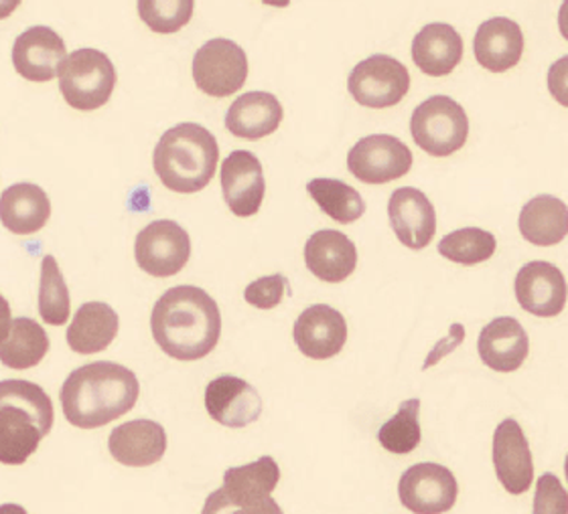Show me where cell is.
Segmentation results:
<instances>
[{
    "label": "cell",
    "instance_id": "1",
    "mask_svg": "<svg viewBox=\"0 0 568 514\" xmlns=\"http://www.w3.org/2000/svg\"><path fill=\"white\" fill-rule=\"evenodd\" d=\"M151 330L161 351L178 361H200L217 347L222 315L212 296L195 286H175L154 305Z\"/></svg>",
    "mask_w": 568,
    "mask_h": 514
},
{
    "label": "cell",
    "instance_id": "2",
    "mask_svg": "<svg viewBox=\"0 0 568 514\" xmlns=\"http://www.w3.org/2000/svg\"><path fill=\"white\" fill-rule=\"evenodd\" d=\"M141 386L136 374L119 362L83 364L61 387V410L80 430H95L119 420L136 405Z\"/></svg>",
    "mask_w": 568,
    "mask_h": 514
},
{
    "label": "cell",
    "instance_id": "3",
    "mask_svg": "<svg viewBox=\"0 0 568 514\" xmlns=\"http://www.w3.org/2000/svg\"><path fill=\"white\" fill-rule=\"evenodd\" d=\"M53 428V403L31 381H0V464L21 466Z\"/></svg>",
    "mask_w": 568,
    "mask_h": 514
},
{
    "label": "cell",
    "instance_id": "4",
    "mask_svg": "<svg viewBox=\"0 0 568 514\" xmlns=\"http://www.w3.org/2000/svg\"><path fill=\"white\" fill-rule=\"evenodd\" d=\"M220 163V146L200 124H179L166 130L154 146V173L169 191L197 193L212 183Z\"/></svg>",
    "mask_w": 568,
    "mask_h": 514
},
{
    "label": "cell",
    "instance_id": "5",
    "mask_svg": "<svg viewBox=\"0 0 568 514\" xmlns=\"http://www.w3.org/2000/svg\"><path fill=\"white\" fill-rule=\"evenodd\" d=\"M116 85V70L106 53L78 49L63 61L60 90L65 102L80 112H92L108 104Z\"/></svg>",
    "mask_w": 568,
    "mask_h": 514
},
{
    "label": "cell",
    "instance_id": "6",
    "mask_svg": "<svg viewBox=\"0 0 568 514\" xmlns=\"http://www.w3.org/2000/svg\"><path fill=\"white\" fill-rule=\"evenodd\" d=\"M410 134L418 148L430 156H450L462 151L469 136V120L453 97L433 95L410 117Z\"/></svg>",
    "mask_w": 568,
    "mask_h": 514
},
{
    "label": "cell",
    "instance_id": "7",
    "mask_svg": "<svg viewBox=\"0 0 568 514\" xmlns=\"http://www.w3.org/2000/svg\"><path fill=\"white\" fill-rule=\"evenodd\" d=\"M248 78L246 51L230 39H212L193 58V80L203 94L227 97Z\"/></svg>",
    "mask_w": 568,
    "mask_h": 514
},
{
    "label": "cell",
    "instance_id": "8",
    "mask_svg": "<svg viewBox=\"0 0 568 514\" xmlns=\"http://www.w3.org/2000/svg\"><path fill=\"white\" fill-rule=\"evenodd\" d=\"M347 90L357 104L382 110L400 104L410 90V73L398 59L372 55L355 65Z\"/></svg>",
    "mask_w": 568,
    "mask_h": 514
},
{
    "label": "cell",
    "instance_id": "9",
    "mask_svg": "<svg viewBox=\"0 0 568 514\" xmlns=\"http://www.w3.org/2000/svg\"><path fill=\"white\" fill-rule=\"evenodd\" d=\"M190 234L175 222L149 223L134 241V257L142 271L154 278H171L187 266Z\"/></svg>",
    "mask_w": 568,
    "mask_h": 514
},
{
    "label": "cell",
    "instance_id": "10",
    "mask_svg": "<svg viewBox=\"0 0 568 514\" xmlns=\"http://www.w3.org/2000/svg\"><path fill=\"white\" fill-rule=\"evenodd\" d=\"M347 168L366 185H386L410 173L413 153L390 134H372L349 151Z\"/></svg>",
    "mask_w": 568,
    "mask_h": 514
},
{
    "label": "cell",
    "instance_id": "11",
    "mask_svg": "<svg viewBox=\"0 0 568 514\" xmlns=\"http://www.w3.org/2000/svg\"><path fill=\"white\" fill-rule=\"evenodd\" d=\"M459 496V484L449 467L440 464H415L398 482V498L415 514H445Z\"/></svg>",
    "mask_w": 568,
    "mask_h": 514
},
{
    "label": "cell",
    "instance_id": "12",
    "mask_svg": "<svg viewBox=\"0 0 568 514\" xmlns=\"http://www.w3.org/2000/svg\"><path fill=\"white\" fill-rule=\"evenodd\" d=\"M65 59L63 39L49 27L27 29L12 45V65L29 82H51L60 75Z\"/></svg>",
    "mask_w": 568,
    "mask_h": 514
},
{
    "label": "cell",
    "instance_id": "13",
    "mask_svg": "<svg viewBox=\"0 0 568 514\" xmlns=\"http://www.w3.org/2000/svg\"><path fill=\"white\" fill-rule=\"evenodd\" d=\"M516 298L528 315L555 318L567 306V280L555 264L530 261L516 276Z\"/></svg>",
    "mask_w": 568,
    "mask_h": 514
},
{
    "label": "cell",
    "instance_id": "14",
    "mask_svg": "<svg viewBox=\"0 0 568 514\" xmlns=\"http://www.w3.org/2000/svg\"><path fill=\"white\" fill-rule=\"evenodd\" d=\"M220 181L225 205L236 217H252L261 210L266 181L256 154L234 151L222 164Z\"/></svg>",
    "mask_w": 568,
    "mask_h": 514
},
{
    "label": "cell",
    "instance_id": "15",
    "mask_svg": "<svg viewBox=\"0 0 568 514\" xmlns=\"http://www.w3.org/2000/svg\"><path fill=\"white\" fill-rule=\"evenodd\" d=\"M494 466L501 486L520 496L532 486L534 464L532 452L528 438L516 420L501 421L494 433Z\"/></svg>",
    "mask_w": 568,
    "mask_h": 514
},
{
    "label": "cell",
    "instance_id": "16",
    "mask_svg": "<svg viewBox=\"0 0 568 514\" xmlns=\"http://www.w3.org/2000/svg\"><path fill=\"white\" fill-rule=\"evenodd\" d=\"M296 347L308 359L325 361L339 354L347 342V322L332 306L315 305L296 318L293 330Z\"/></svg>",
    "mask_w": 568,
    "mask_h": 514
},
{
    "label": "cell",
    "instance_id": "17",
    "mask_svg": "<svg viewBox=\"0 0 568 514\" xmlns=\"http://www.w3.org/2000/svg\"><path fill=\"white\" fill-rule=\"evenodd\" d=\"M205 410L225 428H246L261 418L262 399L244 379L222 374L205 389Z\"/></svg>",
    "mask_w": 568,
    "mask_h": 514
},
{
    "label": "cell",
    "instance_id": "18",
    "mask_svg": "<svg viewBox=\"0 0 568 514\" xmlns=\"http://www.w3.org/2000/svg\"><path fill=\"white\" fill-rule=\"evenodd\" d=\"M388 217L400 244L410 249H425L437 234L435 207L418 188L394 191L388 201Z\"/></svg>",
    "mask_w": 568,
    "mask_h": 514
},
{
    "label": "cell",
    "instance_id": "19",
    "mask_svg": "<svg viewBox=\"0 0 568 514\" xmlns=\"http://www.w3.org/2000/svg\"><path fill=\"white\" fill-rule=\"evenodd\" d=\"M477 351L489 369L497 373H514L528 359L530 340L516 318L499 316L481 330Z\"/></svg>",
    "mask_w": 568,
    "mask_h": 514
},
{
    "label": "cell",
    "instance_id": "20",
    "mask_svg": "<svg viewBox=\"0 0 568 514\" xmlns=\"http://www.w3.org/2000/svg\"><path fill=\"white\" fill-rule=\"evenodd\" d=\"M108 448L122 466H153L165 456V428L153 420L126 421L110 433Z\"/></svg>",
    "mask_w": 568,
    "mask_h": 514
},
{
    "label": "cell",
    "instance_id": "21",
    "mask_svg": "<svg viewBox=\"0 0 568 514\" xmlns=\"http://www.w3.org/2000/svg\"><path fill=\"white\" fill-rule=\"evenodd\" d=\"M305 264L313 276L327 284L347 280L357 266L355 244L333 229H321L308 237L305 246Z\"/></svg>",
    "mask_w": 568,
    "mask_h": 514
},
{
    "label": "cell",
    "instance_id": "22",
    "mask_svg": "<svg viewBox=\"0 0 568 514\" xmlns=\"http://www.w3.org/2000/svg\"><path fill=\"white\" fill-rule=\"evenodd\" d=\"M474 49L479 65L487 71L504 73L516 68L524 53L520 24L506 17L489 19L477 29Z\"/></svg>",
    "mask_w": 568,
    "mask_h": 514
},
{
    "label": "cell",
    "instance_id": "23",
    "mask_svg": "<svg viewBox=\"0 0 568 514\" xmlns=\"http://www.w3.org/2000/svg\"><path fill=\"white\" fill-rule=\"evenodd\" d=\"M284 110L276 95L250 92L240 95L225 114V128L237 138L261 141L274 134L283 122Z\"/></svg>",
    "mask_w": 568,
    "mask_h": 514
},
{
    "label": "cell",
    "instance_id": "24",
    "mask_svg": "<svg viewBox=\"0 0 568 514\" xmlns=\"http://www.w3.org/2000/svg\"><path fill=\"white\" fill-rule=\"evenodd\" d=\"M51 217L48 193L31 183L7 188L0 197V223L14 235H33L45 227Z\"/></svg>",
    "mask_w": 568,
    "mask_h": 514
},
{
    "label": "cell",
    "instance_id": "25",
    "mask_svg": "<svg viewBox=\"0 0 568 514\" xmlns=\"http://www.w3.org/2000/svg\"><path fill=\"white\" fill-rule=\"evenodd\" d=\"M462 59L463 39L450 24H426L413 41V61L430 78L449 75Z\"/></svg>",
    "mask_w": 568,
    "mask_h": 514
},
{
    "label": "cell",
    "instance_id": "26",
    "mask_svg": "<svg viewBox=\"0 0 568 514\" xmlns=\"http://www.w3.org/2000/svg\"><path fill=\"white\" fill-rule=\"evenodd\" d=\"M119 315L104 302L83 305L68 328V345L78 354L106 351L119 335Z\"/></svg>",
    "mask_w": 568,
    "mask_h": 514
},
{
    "label": "cell",
    "instance_id": "27",
    "mask_svg": "<svg viewBox=\"0 0 568 514\" xmlns=\"http://www.w3.org/2000/svg\"><path fill=\"white\" fill-rule=\"evenodd\" d=\"M518 225L524 239L534 246H557L568 235L567 203L552 195H538L524 205Z\"/></svg>",
    "mask_w": 568,
    "mask_h": 514
},
{
    "label": "cell",
    "instance_id": "28",
    "mask_svg": "<svg viewBox=\"0 0 568 514\" xmlns=\"http://www.w3.org/2000/svg\"><path fill=\"white\" fill-rule=\"evenodd\" d=\"M49 352V337L31 318H14L11 332L0 345V362L14 371L33 369Z\"/></svg>",
    "mask_w": 568,
    "mask_h": 514
},
{
    "label": "cell",
    "instance_id": "29",
    "mask_svg": "<svg viewBox=\"0 0 568 514\" xmlns=\"http://www.w3.org/2000/svg\"><path fill=\"white\" fill-rule=\"evenodd\" d=\"M307 193L311 199L317 203V207L327 217H332L333 222L349 225L366 213L362 195L354 187L345 185L344 181L313 178L307 185Z\"/></svg>",
    "mask_w": 568,
    "mask_h": 514
},
{
    "label": "cell",
    "instance_id": "30",
    "mask_svg": "<svg viewBox=\"0 0 568 514\" xmlns=\"http://www.w3.org/2000/svg\"><path fill=\"white\" fill-rule=\"evenodd\" d=\"M70 290L55 257H43L39 284V315L51 327H63L70 320Z\"/></svg>",
    "mask_w": 568,
    "mask_h": 514
},
{
    "label": "cell",
    "instance_id": "31",
    "mask_svg": "<svg viewBox=\"0 0 568 514\" xmlns=\"http://www.w3.org/2000/svg\"><path fill=\"white\" fill-rule=\"evenodd\" d=\"M496 247V235L479 227H463L440 239L438 254L462 266H477L494 256Z\"/></svg>",
    "mask_w": 568,
    "mask_h": 514
},
{
    "label": "cell",
    "instance_id": "32",
    "mask_svg": "<svg viewBox=\"0 0 568 514\" xmlns=\"http://www.w3.org/2000/svg\"><path fill=\"white\" fill-rule=\"evenodd\" d=\"M281 482V467L273 456H262L261 460L225 470L224 486L227 492L242 496H271Z\"/></svg>",
    "mask_w": 568,
    "mask_h": 514
},
{
    "label": "cell",
    "instance_id": "33",
    "mask_svg": "<svg viewBox=\"0 0 568 514\" xmlns=\"http://www.w3.org/2000/svg\"><path fill=\"white\" fill-rule=\"evenodd\" d=\"M418 415H420V401L418 399L404 401L398 413L379 428L378 442L382 448L398 456L415 452L423 438Z\"/></svg>",
    "mask_w": 568,
    "mask_h": 514
},
{
    "label": "cell",
    "instance_id": "34",
    "mask_svg": "<svg viewBox=\"0 0 568 514\" xmlns=\"http://www.w3.org/2000/svg\"><path fill=\"white\" fill-rule=\"evenodd\" d=\"M193 7V0H141L136 4V11L154 33L171 35L190 23Z\"/></svg>",
    "mask_w": 568,
    "mask_h": 514
},
{
    "label": "cell",
    "instance_id": "35",
    "mask_svg": "<svg viewBox=\"0 0 568 514\" xmlns=\"http://www.w3.org/2000/svg\"><path fill=\"white\" fill-rule=\"evenodd\" d=\"M202 514H284L271 496H242L225 489L213 491L203 504Z\"/></svg>",
    "mask_w": 568,
    "mask_h": 514
},
{
    "label": "cell",
    "instance_id": "36",
    "mask_svg": "<svg viewBox=\"0 0 568 514\" xmlns=\"http://www.w3.org/2000/svg\"><path fill=\"white\" fill-rule=\"evenodd\" d=\"M532 514H568V492L550 472L536 482Z\"/></svg>",
    "mask_w": 568,
    "mask_h": 514
},
{
    "label": "cell",
    "instance_id": "37",
    "mask_svg": "<svg viewBox=\"0 0 568 514\" xmlns=\"http://www.w3.org/2000/svg\"><path fill=\"white\" fill-rule=\"evenodd\" d=\"M286 288H288V280L283 274H273V276H264L261 280L252 281L244 290V298L254 308L273 310L283 302Z\"/></svg>",
    "mask_w": 568,
    "mask_h": 514
},
{
    "label": "cell",
    "instance_id": "38",
    "mask_svg": "<svg viewBox=\"0 0 568 514\" xmlns=\"http://www.w3.org/2000/svg\"><path fill=\"white\" fill-rule=\"evenodd\" d=\"M548 92L558 104L568 107V55L555 61L548 70Z\"/></svg>",
    "mask_w": 568,
    "mask_h": 514
},
{
    "label": "cell",
    "instance_id": "39",
    "mask_svg": "<svg viewBox=\"0 0 568 514\" xmlns=\"http://www.w3.org/2000/svg\"><path fill=\"white\" fill-rule=\"evenodd\" d=\"M465 339V330L459 325H453L450 327V339L449 340H440L437 345V349L433 351V354H428V359L425 362V369H428L430 364H435V362L440 359V357H445V354H449L462 340Z\"/></svg>",
    "mask_w": 568,
    "mask_h": 514
},
{
    "label": "cell",
    "instance_id": "40",
    "mask_svg": "<svg viewBox=\"0 0 568 514\" xmlns=\"http://www.w3.org/2000/svg\"><path fill=\"white\" fill-rule=\"evenodd\" d=\"M12 327L11 306L7 298L0 294V345L9 337Z\"/></svg>",
    "mask_w": 568,
    "mask_h": 514
},
{
    "label": "cell",
    "instance_id": "41",
    "mask_svg": "<svg viewBox=\"0 0 568 514\" xmlns=\"http://www.w3.org/2000/svg\"><path fill=\"white\" fill-rule=\"evenodd\" d=\"M558 29H560V35L565 37L568 41V0L560 7V12H558Z\"/></svg>",
    "mask_w": 568,
    "mask_h": 514
},
{
    "label": "cell",
    "instance_id": "42",
    "mask_svg": "<svg viewBox=\"0 0 568 514\" xmlns=\"http://www.w3.org/2000/svg\"><path fill=\"white\" fill-rule=\"evenodd\" d=\"M0 514H27L23 506H19V504H2L0 506Z\"/></svg>",
    "mask_w": 568,
    "mask_h": 514
},
{
    "label": "cell",
    "instance_id": "43",
    "mask_svg": "<svg viewBox=\"0 0 568 514\" xmlns=\"http://www.w3.org/2000/svg\"><path fill=\"white\" fill-rule=\"evenodd\" d=\"M565 476H567V482H568V454H567V460H565Z\"/></svg>",
    "mask_w": 568,
    "mask_h": 514
}]
</instances>
